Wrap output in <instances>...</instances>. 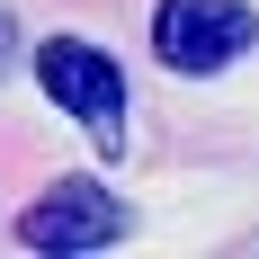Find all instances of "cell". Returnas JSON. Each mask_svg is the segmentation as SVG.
<instances>
[{
    "label": "cell",
    "mask_w": 259,
    "mask_h": 259,
    "mask_svg": "<svg viewBox=\"0 0 259 259\" xmlns=\"http://www.w3.org/2000/svg\"><path fill=\"white\" fill-rule=\"evenodd\" d=\"M9 63H18V18L0 9V80H9Z\"/></svg>",
    "instance_id": "cell-4"
},
{
    "label": "cell",
    "mask_w": 259,
    "mask_h": 259,
    "mask_svg": "<svg viewBox=\"0 0 259 259\" xmlns=\"http://www.w3.org/2000/svg\"><path fill=\"white\" fill-rule=\"evenodd\" d=\"M36 80H45V99L63 107V116L90 125L99 152H125V72H116L90 36H45V45H36Z\"/></svg>",
    "instance_id": "cell-1"
},
{
    "label": "cell",
    "mask_w": 259,
    "mask_h": 259,
    "mask_svg": "<svg viewBox=\"0 0 259 259\" xmlns=\"http://www.w3.org/2000/svg\"><path fill=\"white\" fill-rule=\"evenodd\" d=\"M134 214L107 197L99 179H54L36 206H18V241L45 259H80V250H107V241H125Z\"/></svg>",
    "instance_id": "cell-3"
},
{
    "label": "cell",
    "mask_w": 259,
    "mask_h": 259,
    "mask_svg": "<svg viewBox=\"0 0 259 259\" xmlns=\"http://www.w3.org/2000/svg\"><path fill=\"white\" fill-rule=\"evenodd\" d=\"M250 45H259V9L250 0H161L152 9V54L170 72H188V80L241 63Z\"/></svg>",
    "instance_id": "cell-2"
}]
</instances>
